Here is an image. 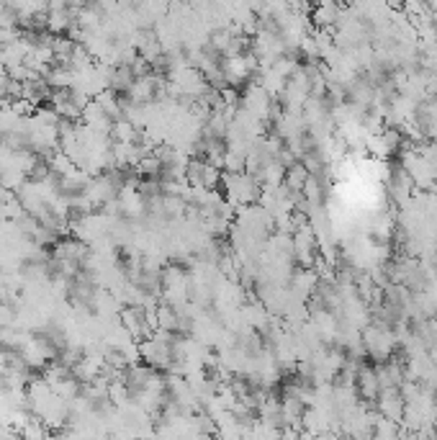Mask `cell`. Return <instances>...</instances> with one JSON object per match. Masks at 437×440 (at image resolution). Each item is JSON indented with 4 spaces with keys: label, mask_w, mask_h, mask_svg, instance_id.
<instances>
[{
    "label": "cell",
    "mask_w": 437,
    "mask_h": 440,
    "mask_svg": "<svg viewBox=\"0 0 437 440\" xmlns=\"http://www.w3.org/2000/svg\"><path fill=\"white\" fill-rule=\"evenodd\" d=\"M357 386L363 399H376L381 394V384H378V373L373 368H357Z\"/></svg>",
    "instance_id": "277c9868"
},
{
    "label": "cell",
    "mask_w": 437,
    "mask_h": 440,
    "mask_svg": "<svg viewBox=\"0 0 437 440\" xmlns=\"http://www.w3.org/2000/svg\"><path fill=\"white\" fill-rule=\"evenodd\" d=\"M342 8L337 0H319L314 8H311V23L316 28H335L337 21H340Z\"/></svg>",
    "instance_id": "7a4b0ae2"
},
{
    "label": "cell",
    "mask_w": 437,
    "mask_h": 440,
    "mask_svg": "<svg viewBox=\"0 0 437 440\" xmlns=\"http://www.w3.org/2000/svg\"><path fill=\"white\" fill-rule=\"evenodd\" d=\"M3 296H6V289H3V284H0V301H3Z\"/></svg>",
    "instance_id": "52a82bcc"
},
{
    "label": "cell",
    "mask_w": 437,
    "mask_h": 440,
    "mask_svg": "<svg viewBox=\"0 0 437 440\" xmlns=\"http://www.w3.org/2000/svg\"><path fill=\"white\" fill-rule=\"evenodd\" d=\"M185 181L193 188H216L222 183V173L216 165H211L206 157L203 160H190L188 170H185Z\"/></svg>",
    "instance_id": "6da1fadb"
},
{
    "label": "cell",
    "mask_w": 437,
    "mask_h": 440,
    "mask_svg": "<svg viewBox=\"0 0 437 440\" xmlns=\"http://www.w3.org/2000/svg\"><path fill=\"white\" fill-rule=\"evenodd\" d=\"M14 322H16V309L3 299V301H0V327H8V325H14Z\"/></svg>",
    "instance_id": "5b68a950"
},
{
    "label": "cell",
    "mask_w": 437,
    "mask_h": 440,
    "mask_svg": "<svg viewBox=\"0 0 437 440\" xmlns=\"http://www.w3.org/2000/svg\"><path fill=\"white\" fill-rule=\"evenodd\" d=\"M427 6H430L432 11H437V0H427Z\"/></svg>",
    "instance_id": "8992f818"
},
{
    "label": "cell",
    "mask_w": 437,
    "mask_h": 440,
    "mask_svg": "<svg viewBox=\"0 0 437 440\" xmlns=\"http://www.w3.org/2000/svg\"><path fill=\"white\" fill-rule=\"evenodd\" d=\"M309 181V170H306V165H288L286 168V176H283V186H286V191H291V193H301L303 183Z\"/></svg>",
    "instance_id": "3957f363"
},
{
    "label": "cell",
    "mask_w": 437,
    "mask_h": 440,
    "mask_svg": "<svg viewBox=\"0 0 437 440\" xmlns=\"http://www.w3.org/2000/svg\"><path fill=\"white\" fill-rule=\"evenodd\" d=\"M432 18H435V31H437V11H432Z\"/></svg>",
    "instance_id": "ba28073f"
}]
</instances>
